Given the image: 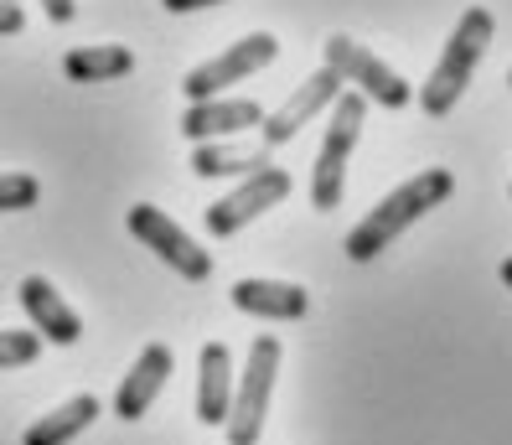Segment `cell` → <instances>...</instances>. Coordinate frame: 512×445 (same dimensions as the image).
<instances>
[{"instance_id":"obj_1","label":"cell","mask_w":512,"mask_h":445,"mask_svg":"<svg viewBox=\"0 0 512 445\" xmlns=\"http://www.w3.org/2000/svg\"><path fill=\"white\" fill-rule=\"evenodd\" d=\"M450 192H456V176H450L445 166H430V171L409 176V182H399L363 223L347 233V259L352 264H368V259L388 254V244H394L404 228H414L419 218L430 213V207H440Z\"/></svg>"},{"instance_id":"obj_2","label":"cell","mask_w":512,"mask_h":445,"mask_svg":"<svg viewBox=\"0 0 512 445\" xmlns=\"http://www.w3.org/2000/svg\"><path fill=\"white\" fill-rule=\"evenodd\" d=\"M492 11L487 6H471L461 21H456V32H450V42H445V52H440V63L430 68V78H425V88H414V99H419V109L425 114H450L461 104V94L471 88V73H476V63H481V52L492 47Z\"/></svg>"},{"instance_id":"obj_3","label":"cell","mask_w":512,"mask_h":445,"mask_svg":"<svg viewBox=\"0 0 512 445\" xmlns=\"http://www.w3.org/2000/svg\"><path fill=\"white\" fill-rule=\"evenodd\" d=\"M363 120H368V99L363 94H342L331 99V130H326V145L316 156V171H311V207L316 213H337L342 207V192H347V161L357 151V135H363Z\"/></svg>"},{"instance_id":"obj_4","label":"cell","mask_w":512,"mask_h":445,"mask_svg":"<svg viewBox=\"0 0 512 445\" xmlns=\"http://www.w3.org/2000/svg\"><path fill=\"white\" fill-rule=\"evenodd\" d=\"M275 373H280V337H254L249 347V368L233 383V404H228V445H259L264 420H269V394H275Z\"/></svg>"},{"instance_id":"obj_5","label":"cell","mask_w":512,"mask_h":445,"mask_svg":"<svg viewBox=\"0 0 512 445\" xmlns=\"http://www.w3.org/2000/svg\"><path fill=\"white\" fill-rule=\"evenodd\" d=\"M326 68L337 73L347 88H357L363 99H373V104H383V109H404L409 99H414V88L383 63V57H373L363 42H352L347 32H337V37H326Z\"/></svg>"},{"instance_id":"obj_6","label":"cell","mask_w":512,"mask_h":445,"mask_svg":"<svg viewBox=\"0 0 512 445\" xmlns=\"http://www.w3.org/2000/svg\"><path fill=\"white\" fill-rule=\"evenodd\" d=\"M290 187H295V182H290V171H280V166H259V171H249L228 197H218L213 207H207L202 223H207V233H213V239H233V233H238V228H249L259 213H269L275 202H285Z\"/></svg>"},{"instance_id":"obj_7","label":"cell","mask_w":512,"mask_h":445,"mask_svg":"<svg viewBox=\"0 0 512 445\" xmlns=\"http://www.w3.org/2000/svg\"><path fill=\"white\" fill-rule=\"evenodd\" d=\"M125 223H130L135 239H140L150 254H156L161 264H171V270L182 275V280H207V275H213V254H207V249L192 239V233L176 228V223L161 213V207L135 202L130 213H125Z\"/></svg>"},{"instance_id":"obj_8","label":"cell","mask_w":512,"mask_h":445,"mask_svg":"<svg viewBox=\"0 0 512 445\" xmlns=\"http://www.w3.org/2000/svg\"><path fill=\"white\" fill-rule=\"evenodd\" d=\"M280 57V42L269 37V32H249L244 42H233V47H223L213 63H202V68H192L187 78H182V94L197 104V99H213V94H223V88H233V83H244L249 73H259V68H269Z\"/></svg>"},{"instance_id":"obj_9","label":"cell","mask_w":512,"mask_h":445,"mask_svg":"<svg viewBox=\"0 0 512 445\" xmlns=\"http://www.w3.org/2000/svg\"><path fill=\"white\" fill-rule=\"evenodd\" d=\"M342 88H347V83L331 73V68H316L306 83L290 88V99H285L275 114H264V120H259V145H269V151H275V145L295 140V130H306V120H316V114L337 99Z\"/></svg>"},{"instance_id":"obj_10","label":"cell","mask_w":512,"mask_h":445,"mask_svg":"<svg viewBox=\"0 0 512 445\" xmlns=\"http://www.w3.org/2000/svg\"><path fill=\"white\" fill-rule=\"evenodd\" d=\"M16 301H21V311L32 316V326H37V337L42 342H57V347H73L78 337H83V316L57 295V285L52 280H42V275H26L21 280V290H16Z\"/></svg>"},{"instance_id":"obj_11","label":"cell","mask_w":512,"mask_h":445,"mask_svg":"<svg viewBox=\"0 0 512 445\" xmlns=\"http://www.w3.org/2000/svg\"><path fill=\"white\" fill-rule=\"evenodd\" d=\"M259 120H264V109H259L254 99H223V94H213V99L187 104L182 135H187L192 145H197V140H228V135L259 130Z\"/></svg>"},{"instance_id":"obj_12","label":"cell","mask_w":512,"mask_h":445,"mask_svg":"<svg viewBox=\"0 0 512 445\" xmlns=\"http://www.w3.org/2000/svg\"><path fill=\"white\" fill-rule=\"evenodd\" d=\"M166 378H171V347L150 342L140 358H135V368L119 378L114 414H119V420H145V409L156 404V394L166 389Z\"/></svg>"},{"instance_id":"obj_13","label":"cell","mask_w":512,"mask_h":445,"mask_svg":"<svg viewBox=\"0 0 512 445\" xmlns=\"http://www.w3.org/2000/svg\"><path fill=\"white\" fill-rule=\"evenodd\" d=\"M228 295L244 316H264V321H300L311 311L306 285H290V280H238Z\"/></svg>"},{"instance_id":"obj_14","label":"cell","mask_w":512,"mask_h":445,"mask_svg":"<svg viewBox=\"0 0 512 445\" xmlns=\"http://www.w3.org/2000/svg\"><path fill=\"white\" fill-rule=\"evenodd\" d=\"M233 404V358L223 342H207L197 358V420L202 425H223Z\"/></svg>"},{"instance_id":"obj_15","label":"cell","mask_w":512,"mask_h":445,"mask_svg":"<svg viewBox=\"0 0 512 445\" xmlns=\"http://www.w3.org/2000/svg\"><path fill=\"white\" fill-rule=\"evenodd\" d=\"M269 166V145L259 140H197V151H192V171L197 176H249Z\"/></svg>"},{"instance_id":"obj_16","label":"cell","mask_w":512,"mask_h":445,"mask_svg":"<svg viewBox=\"0 0 512 445\" xmlns=\"http://www.w3.org/2000/svg\"><path fill=\"white\" fill-rule=\"evenodd\" d=\"M99 399L94 394H78V399H68V404H57L52 414H42L37 425H26V435H21V445H68V440H78L88 425L99 420Z\"/></svg>"},{"instance_id":"obj_17","label":"cell","mask_w":512,"mask_h":445,"mask_svg":"<svg viewBox=\"0 0 512 445\" xmlns=\"http://www.w3.org/2000/svg\"><path fill=\"white\" fill-rule=\"evenodd\" d=\"M63 73H68L73 83H109V78H130V73H135V52H130V47H114V42H104V47H68Z\"/></svg>"},{"instance_id":"obj_18","label":"cell","mask_w":512,"mask_h":445,"mask_svg":"<svg viewBox=\"0 0 512 445\" xmlns=\"http://www.w3.org/2000/svg\"><path fill=\"white\" fill-rule=\"evenodd\" d=\"M42 197V182L26 171H0V213H26V207H37Z\"/></svg>"},{"instance_id":"obj_19","label":"cell","mask_w":512,"mask_h":445,"mask_svg":"<svg viewBox=\"0 0 512 445\" xmlns=\"http://www.w3.org/2000/svg\"><path fill=\"white\" fill-rule=\"evenodd\" d=\"M42 337L37 332H0V368H26L37 363Z\"/></svg>"},{"instance_id":"obj_20","label":"cell","mask_w":512,"mask_h":445,"mask_svg":"<svg viewBox=\"0 0 512 445\" xmlns=\"http://www.w3.org/2000/svg\"><path fill=\"white\" fill-rule=\"evenodd\" d=\"M26 26V11L16 6V0H0V37H16Z\"/></svg>"},{"instance_id":"obj_21","label":"cell","mask_w":512,"mask_h":445,"mask_svg":"<svg viewBox=\"0 0 512 445\" xmlns=\"http://www.w3.org/2000/svg\"><path fill=\"white\" fill-rule=\"evenodd\" d=\"M42 11H47L57 26H63V21H73V16H78V0H42Z\"/></svg>"},{"instance_id":"obj_22","label":"cell","mask_w":512,"mask_h":445,"mask_svg":"<svg viewBox=\"0 0 512 445\" xmlns=\"http://www.w3.org/2000/svg\"><path fill=\"white\" fill-rule=\"evenodd\" d=\"M161 6L182 16V11H207V6H223V0H161Z\"/></svg>"},{"instance_id":"obj_23","label":"cell","mask_w":512,"mask_h":445,"mask_svg":"<svg viewBox=\"0 0 512 445\" xmlns=\"http://www.w3.org/2000/svg\"><path fill=\"white\" fill-rule=\"evenodd\" d=\"M502 285H507V290H512V254H507V259H502Z\"/></svg>"},{"instance_id":"obj_24","label":"cell","mask_w":512,"mask_h":445,"mask_svg":"<svg viewBox=\"0 0 512 445\" xmlns=\"http://www.w3.org/2000/svg\"><path fill=\"white\" fill-rule=\"evenodd\" d=\"M507 88H512V73H507Z\"/></svg>"},{"instance_id":"obj_25","label":"cell","mask_w":512,"mask_h":445,"mask_svg":"<svg viewBox=\"0 0 512 445\" xmlns=\"http://www.w3.org/2000/svg\"><path fill=\"white\" fill-rule=\"evenodd\" d=\"M16 6H21V0H16Z\"/></svg>"}]
</instances>
